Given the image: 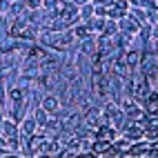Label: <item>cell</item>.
<instances>
[{"label": "cell", "instance_id": "1", "mask_svg": "<svg viewBox=\"0 0 158 158\" xmlns=\"http://www.w3.org/2000/svg\"><path fill=\"white\" fill-rule=\"evenodd\" d=\"M98 136H100V138H111L114 131H111L109 127H100V129H98Z\"/></svg>", "mask_w": 158, "mask_h": 158}, {"label": "cell", "instance_id": "2", "mask_svg": "<svg viewBox=\"0 0 158 158\" xmlns=\"http://www.w3.org/2000/svg\"><path fill=\"white\" fill-rule=\"evenodd\" d=\"M45 109H56L58 107V102H56V98H45Z\"/></svg>", "mask_w": 158, "mask_h": 158}, {"label": "cell", "instance_id": "3", "mask_svg": "<svg viewBox=\"0 0 158 158\" xmlns=\"http://www.w3.org/2000/svg\"><path fill=\"white\" fill-rule=\"evenodd\" d=\"M94 152H96V154H100V152H109V145H107V143H96Z\"/></svg>", "mask_w": 158, "mask_h": 158}, {"label": "cell", "instance_id": "4", "mask_svg": "<svg viewBox=\"0 0 158 158\" xmlns=\"http://www.w3.org/2000/svg\"><path fill=\"white\" fill-rule=\"evenodd\" d=\"M40 143H43V138H34V140L29 143V147H31V149H36V147H38Z\"/></svg>", "mask_w": 158, "mask_h": 158}, {"label": "cell", "instance_id": "5", "mask_svg": "<svg viewBox=\"0 0 158 158\" xmlns=\"http://www.w3.org/2000/svg\"><path fill=\"white\" fill-rule=\"evenodd\" d=\"M20 96H23L20 89H14V91H11V98H14V100H20Z\"/></svg>", "mask_w": 158, "mask_h": 158}, {"label": "cell", "instance_id": "6", "mask_svg": "<svg viewBox=\"0 0 158 158\" xmlns=\"http://www.w3.org/2000/svg\"><path fill=\"white\" fill-rule=\"evenodd\" d=\"M129 62L134 65V62H138V54H129Z\"/></svg>", "mask_w": 158, "mask_h": 158}, {"label": "cell", "instance_id": "7", "mask_svg": "<svg viewBox=\"0 0 158 158\" xmlns=\"http://www.w3.org/2000/svg\"><path fill=\"white\" fill-rule=\"evenodd\" d=\"M76 123H78V116H71V120H69V127H73Z\"/></svg>", "mask_w": 158, "mask_h": 158}, {"label": "cell", "instance_id": "8", "mask_svg": "<svg viewBox=\"0 0 158 158\" xmlns=\"http://www.w3.org/2000/svg\"><path fill=\"white\" fill-rule=\"evenodd\" d=\"M27 2H29V7H36V5L40 2V0H27Z\"/></svg>", "mask_w": 158, "mask_h": 158}]
</instances>
